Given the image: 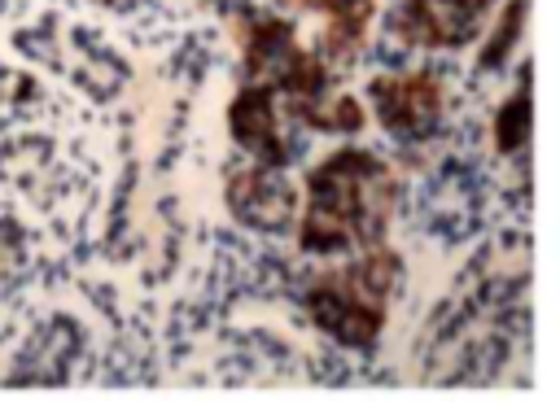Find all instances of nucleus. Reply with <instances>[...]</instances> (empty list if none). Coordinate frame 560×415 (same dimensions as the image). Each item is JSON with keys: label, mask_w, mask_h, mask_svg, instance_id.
<instances>
[{"label": "nucleus", "mask_w": 560, "mask_h": 415, "mask_svg": "<svg viewBox=\"0 0 560 415\" xmlns=\"http://www.w3.org/2000/svg\"><path fill=\"white\" fill-rule=\"evenodd\" d=\"M394 210H398L394 166L372 149L346 144L306 170L293 214V236L302 253H319V258L376 249L389 236Z\"/></svg>", "instance_id": "obj_1"}, {"label": "nucleus", "mask_w": 560, "mask_h": 415, "mask_svg": "<svg viewBox=\"0 0 560 415\" xmlns=\"http://www.w3.org/2000/svg\"><path fill=\"white\" fill-rule=\"evenodd\" d=\"M241 79L271 87L289 122L315 127L324 135H359L368 122L363 105L337 87V70L315 57L289 13H254L245 22Z\"/></svg>", "instance_id": "obj_2"}, {"label": "nucleus", "mask_w": 560, "mask_h": 415, "mask_svg": "<svg viewBox=\"0 0 560 415\" xmlns=\"http://www.w3.org/2000/svg\"><path fill=\"white\" fill-rule=\"evenodd\" d=\"M398 284H402L398 249H389V245L359 249V253H350V262L328 266V271L306 280L302 310L337 345L372 349L381 328H385V315H389Z\"/></svg>", "instance_id": "obj_3"}, {"label": "nucleus", "mask_w": 560, "mask_h": 415, "mask_svg": "<svg viewBox=\"0 0 560 415\" xmlns=\"http://www.w3.org/2000/svg\"><path fill=\"white\" fill-rule=\"evenodd\" d=\"M368 105L376 109V122L385 135L402 144H420L438 135L442 114H446V87L438 70H398V74H376L368 83Z\"/></svg>", "instance_id": "obj_4"}, {"label": "nucleus", "mask_w": 560, "mask_h": 415, "mask_svg": "<svg viewBox=\"0 0 560 415\" xmlns=\"http://www.w3.org/2000/svg\"><path fill=\"white\" fill-rule=\"evenodd\" d=\"M228 131H232V144L254 166L284 170L298 153L293 131H289V114L280 109L276 92L262 83H249V79H241V87L228 105Z\"/></svg>", "instance_id": "obj_5"}, {"label": "nucleus", "mask_w": 560, "mask_h": 415, "mask_svg": "<svg viewBox=\"0 0 560 415\" xmlns=\"http://www.w3.org/2000/svg\"><path fill=\"white\" fill-rule=\"evenodd\" d=\"M223 201L254 232H284L293 227V214H298V188L284 179V170L254 166V162L228 166Z\"/></svg>", "instance_id": "obj_6"}, {"label": "nucleus", "mask_w": 560, "mask_h": 415, "mask_svg": "<svg viewBox=\"0 0 560 415\" xmlns=\"http://www.w3.org/2000/svg\"><path fill=\"white\" fill-rule=\"evenodd\" d=\"M494 0H398V31L420 48H464L486 35Z\"/></svg>", "instance_id": "obj_7"}, {"label": "nucleus", "mask_w": 560, "mask_h": 415, "mask_svg": "<svg viewBox=\"0 0 560 415\" xmlns=\"http://www.w3.org/2000/svg\"><path fill=\"white\" fill-rule=\"evenodd\" d=\"M280 13H302L315 22V57L328 70H346L368 39V26L376 17V0H276Z\"/></svg>", "instance_id": "obj_8"}, {"label": "nucleus", "mask_w": 560, "mask_h": 415, "mask_svg": "<svg viewBox=\"0 0 560 415\" xmlns=\"http://www.w3.org/2000/svg\"><path fill=\"white\" fill-rule=\"evenodd\" d=\"M494 144L508 157H516L529 144V66H525V79L512 87V96L494 114Z\"/></svg>", "instance_id": "obj_9"}, {"label": "nucleus", "mask_w": 560, "mask_h": 415, "mask_svg": "<svg viewBox=\"0 0 560 415\" xmlns=\"http://www.w3.org/2000/svg\"><path fill=\"white\" fill-rule=\"evenodd\" d=\"M521 17H525V0H503V13L490 17V35H486V48L477 57L481 70H499L512 57L516 35H521Z\"/></svg>", "instance_id": "obj_10"}, {"label": "nucleus", "mask_w": 560, "mask_h": 415, "mask_svg": "<svg viewBox=\"0 0 560 415\" xmlns=\"http://www.w3.org/2000/svg\"><path fill=\"white\" fill-rule=\"evenodd\" d=\"M96 4H122V0H96Z\"/></svg>", "instance_id": "obj_11"}]
</instances>
